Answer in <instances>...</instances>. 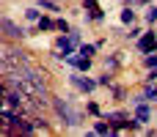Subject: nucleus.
Returning <instances> with one entry per match:
<instances>
[{"label": "nucleus", "instance_id": "15", "mask_svg": "<svg viewBox=\"0 0 157 137\" xmlns=\"http://www.w3.org/2000/svg\"><path fill=\"white\" fill-rule=\"evenodd\" d=\"M25 16H28L30 22H39V19H41V16H39V8H28V11H25Z\"/></svg>", "mask_w": 157, "mask_h": 137}, {"label": "nucleus", "instance_id": "5", "mask_svg": "<svg viewBox=\"0 0 157 137\" xmlns=\"http://www.w3.org/2000/svg\"><path fill=\"white\" fill-rule=\"evenodd\" d=\"M138 49H141V52H155V49H157V36H155V33L141 36V38H138Z\"/></svg>", "mask_w": 157, "mask_h": 137}, {"label": "nucleus", "instance_id": "4", "mask_svg": "<svg viewBox=\"0 0 157 137\" xmlns=\"http://www.w3.org/2000/svg\"><path fill=\"white\" fill-rule=\"evenodd\" d=\"M3 33H6V38H22V36H28L25 27H17L8 16H3Z\"/></svg>", "mask_w": 157, "mask_h": 137}, {"label": "nucleus", "instance_id": "12", "mask_svg": "<svg viewBox=\"0 0 157 137\" xmlns=\"http://www.w3.org/2000/svg\"><path fill=\"white\" fill-rule=\"evenodd\" d=\"M144 96H146L149 102H157V85H152V82H149V85H146V93H144Z\"/></svg>", "mask_w": 157, "mask_h": 137}, {"label": "nucleus", "instance_id": "14", "mask_svg": "<svg viewBox=\"0 0 157 137\" xmlns=\"http://www.w3.org/2000/svg\"><path fill=\"white\" fill-rule=\"evenodd\" d=\"M144 63H146L149 69H157V55H152V52H146V58H144Z\"/></svg>", "mask_w": 157, "mask_h": 137}, {"label": "nucleus", "instance_id": "9", "mask_svg": "<svg viewBox=\"0 0 157 137\" xmlns=\"http://www.w3.org/2000/svg\"><path fill=\"white\" fill-rule=\"evenodd\" d=\"M121 22H124V25H132V22H135V11H132L130 5L121 11Z\"/></svg>", "mask_w": 157, "mask_h": 137}, {"label": "nucleus", "instance_id": "19", "mask_svg": "<svg viewBox=\"0 0 157 137\" xmlns=\"http://www.w3.org/2000/svg\"><path fill=\"white\" fill-rule=\"evenodd\" d=\"M127 36H130V38H141V30H138V27H132V30H130Z\"/></svg>", "mask_w": 157, "mask_h": 137}, {"label": "nucleus", "instance_id": "21", "mask_svg": "<svg viewBox=\"0 0 157 137\" xmlns=\"http://www.w3.org/2000/svg\"><path fill=\"white\" fill-rule=\"evenodd\" d=\"M124 3H127V5H132V0H124Z\"/></svg>", "mask_w": 157, "mask_h": 137}, {"label": "nucleus", "instance_id": "20", "mask_svg": "<svg viewBox=\"0 0 157 137\" xmlns=\"http://www.w3.org/2000/svg\"><path fill=\"white\" fill-rule=\"evenodd\" d=\"M88 113H91V115H99V107H97V104L91 102V104H88Z\"/></svg>", "mask_w": 157, "mask_h": 137}, {"label": "nucleus", "instance_id": "6", "mask_svg": "<svg viewBox=\"0 0 157 137\" xmlns=\"http://www.w3.org/2000/svg\"><path fill=\"white\" fill-rule=\"evenodd\" d=\"M69 66H75L77 71H88V69H91V58H86V55L72 58V60H69Z\"/></svg>", "mask_w": 157, "mask_h": 137}, {"label": "nucleus", "instance_id": "2", "mask_svg": "<svg viewBox=\"0 0 157 137\" xmlns=\"http://www.w3.org/2000/svg\"><path fill=\"white\" fill-rule=\"evenodd\" d=\"M52 107H55L58 118H61L66 126H77V124H80V113H75L69 102H63V99H52Z\"/></svg>", "mask_w": 157, "mask_h": 137}, {"label": "nucleus", "instance_id": "3", "mask_svg": "<svg viewBox=\"0 0 157 137\" xmlns=\"http://www.w3.org/2000/svg\"><path fill=\"white\" fill-rule=\"evenodd\" d=\"M69 80H72V85H75V88H80L83 93H91V91L99 85V80H91V77H83V74H72Z\"/></svg>", "mask_w": 157, "mask_h": 137}, {"label": "nucleus", "instance_id": "17", "mask_svg": "<svg viewBox=\"0 0 157 137\" xmlns=\"http://www.w3.org/2000/svg\"><path fill=\"white\" fill-rule=\"evenodd\" d=\"M41 3V8H47V11H58V3H52V0H39Z\"/></svg>", "mask_w": 157, "mask_h": 137}, {"label": "nucleus", "instance_id": "10", "mask_svg": "<svg viewBox=\"0 0 157 137\" xmlns=\"http://www.w3.org/2000/svg\"><path fill=\"white\" fill-rule=\"evenodd\" d=\"M36 27H39V30H52V27H55V22H52L50 16H41V19L36 22Z\"/></svg>", "mask_w": 157, "mask_h": 137}, {"label": "nucleus", "instance_id": "7", "mask_svg": "<svg viewBox=\"0 0 157 137\" xmlns=\"http://www.w3.org/2000/svg\"><path fill=\"white\" fill-rule=\"evenodd\" d=\"M113 132H116V129H113V126H110V124H108L105 118L94 124V135H113Z\"/></svg>", "mask_w": 157, "mask_h": 137}, {"label": "nucleus", "instance_id": "11", "mask_svg": "<svg viewBox=\"0 0 157 137\" xmlns=\"http://www.w3.org/2000/svg\"><path fill=\"white\" fill-rule=\"evenodd\" d=\"M77 52H80V55H86V58H91V55L97 52V44H80V47H77Z\"/></svg>", "mask_w": 157, "mask_h": 137}, {"label": "nucleus", "instance_id": "16", "mask_svg": "<svg viewBox=\"0 0 157 137\" xmlns=\"http://www.w3.org/2000/svg\"><path fill=\"white\" fill-rule=\"evenodd\" d=\"M146 22H149V25H155V22H157V8H155V5L146 11Z\"/></svg>", "mask_w": 157, "mask_h": 137}, {"label": "nucleus", "instance_id": "8", "mask_svg": "<svg viewBox=\"0 0 157 137\" xmlns=\"http://www.w3.org/2000/svg\"><path fill=\"white\" fill-rule=\"evenodd\" d=\"M83 8H88V11H91V19H102V11H99V3H97V0H86V3H83Z\"/></svg>", "mask_w": 157, "mask_h": 137}, {"label": "nucleus", "instance_id": "1", "mask_svg": "<svg viewBox=\"0 0 157 137\" xmlns=\"http://www.w3.org/2000/svg\"><path fill=\"white\" fill-rule=\"evenodd\" d=\"M25 66H30V63H28V55H25L22 49H11L8 44H3V58H0V69H3V74L22 71Z\"/></svg>", "mask_w": 157, "mask_h": 137}, {"label": "nucleus", "instance_id": "18", "mask_svg": "<svg viewBox=\"0 0 157 137\" xmlns=\"http://www.w3.org/2000/svg\"><path fill=\"white\" fill-rule=\"evenodd\" d=\"M110 82H113V80H110V74H102V77H99V85H105V88H108Z\"/></svg>", "mask_w": 157, "mask_h": 137}, {"label": "nucleus", "instance_id": "13", "mask_svg": "<svg viewBox=\"0 0 157 137\" xmlns=\"http://www.w3.org/2000/svg\"><path fill=\"white\" fill-rule=\"evenodd\" d=\"M55 30H61V33H72V27H69L66 19H58V22H55Z\"/></svg>", "mask_w": 157, "mask_h": 137}]
</instances>
